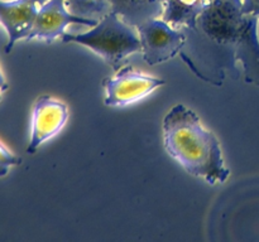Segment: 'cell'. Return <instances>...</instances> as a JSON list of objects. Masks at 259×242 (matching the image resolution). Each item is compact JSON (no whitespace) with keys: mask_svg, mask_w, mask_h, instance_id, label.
I'll return each mask as SVG.
<instances>
[{"mask_svg":"<svg viewBox=\"0 0 259 242\" xmlns=\"http://www.w3.org/2000/svg\"><path fill=\"white\" fill-rule=\"evenodd\" d=\"M163 146L190 175L215 186L227 182L230 171L225 165L220 141L207 130L195 111L177 103L162 123Z\"/></svg>","mask_w":259,"mask_h":242,"instance_id":"1","label":"cell"},{"mask_svg":"<svg viewBox=\"0 0 259 242\" xmlns=\"http://www.w3.org/2000/svg\"><path fill=\"white\" fill-rule=\"evenodd\" d=\"M258 22L242 0H207L192 32L224 50L229 68L242 63L245 82L259 86Z\"/></svg>","mask_w":259,"mask_h":242,"instance_id":"2","label":"cell"},{"mask_svg":"<svg viewBox=\"0 0 259 242\" xmlns=\"http://www.w3.org/2000/svg\"><path fill=\"white\" fill-rule=\"evenodd\" d=\"M61 39L63 43L89 48L114 71H118L129 55L141 52V39L137 28L124 22L113 12L101 17L88 32L77 34L65 33Z\"/></svg>","mask_w":259,"mask_h":242,"instance_id":"3","label":"cell"},{"mask_svg":"<svg viewBox=\"0 0 259 242\" xmlns=\"http://www.w3.org/2000/svg\"><path fill=\"white\" fill-rule=\"evenodd\" d=\"M164 83L162 78L144 75L132 66H121L113 77H106L103 81L104 103L109 107H125L146 98Z\"/></svg>","mask_w":259,"mask_h":242,"instance_id":"4","label":"cell"},{"mask_svg":"<svg viewBox=\"0 0 259 242\" xmlns=\"http://www.w3.org/2000/svg\"><path fill=\"white\" fill-rule=\"evenodd\" d=\"M141 52L147 65L156 66L172 59L182 52L187 34L163 19H154L137 28Z\"/></svg>","mask_w":259,"mask_h":242,"instance_id":"5","label":"cell"},{"mask_svg":"<svg viewBox=\"0 0 259 242\" xmlns=\"http://www.w3.org/2000/svg\"><path fill=\"white\" fill-rule=\"evenodd\" d=\"M98 19L81 17L70 12L66 0H45L39 7L27 40L40 39L47 43L62 38L66 28L72 24L94 27Z\"/></svg>","mask_w":259,"mask_h":242,"instance_id":"6","label":"cell"},{"mask_svg":"<svg viewBox=\"0 0 259 242\" xmlns=\"http://www.w3.org/2000/svg\"><path fill=\"white\" fill-rule=\"evenodd\" d=\"M68 115L65 102L47 95L39 96L33 105L27 153L34 154L42 144L57 135L65 128Z\"/></svg>","mask_w":259,"mask_h":242,"instance_id":"7","label":"cell"},{"mask_svg":"<svg viewBox=\"0 0 259 242\" xmlns=\"http://www.w3.org/2000/svg\"><path fill=\"white\" fill-rule=\"evenodd\" d=\"M43 2L45 0H0V24L8 34L5 53H10L18 40H27Z\"/></svg>","mask_w":259,"mask_h":242,"instance_id":"8","label":"cell"},{"mask_svg":"<svg viewBox=\"0 0 259 242\" xmlns=\"http://www.w3.org/2000/svg\"><path fill=\"white\" fill-rule=\"evenodd\" d=\"M106 3L110 12L134 28L159 19L164 13V0H106Z\"/></svg>","mask_w":259,"mask_h":242,"instance_id":"9","label":"cell"},{"mask_svg":"<svg viewBox=\"0 0 259 242\" xmlns=\"http://www.w3.org/2000/svg\"><path fill=\"white\" fill-rule=\"evenodd\" d=\"M207 0H164L162 19L174 27H184L187 30L196 28L197 18Z\"/></svg>","mask_w":259,"mask_h":242,"instance_id":"10","label":"cell"},{"mask_svg":"<svg viewBox=\"0 0 259 242\" xmlns=\"http://www.w3.org/2000/svg\"><path fill=\"white\" fill-rule=\"evenodd\" d=\"M66 4L73 14L98 20L110 12L106 0H66Z\"/></svg>","mask_w":259,"mask_h":242,"instance_id":"11","label":"cell"},{"mask_svg":"<svg viewBox=\"0 0 259 242\" xmlns=\"http://www.w3.org/2000/svg\"><path fill=\"white\" fill-rule=\"evenodd\" d=\"M22 159L9 150L3 143H0V176H5L12 166L19 165Z\"/></svg>","mask_w":259,"mask_h":242,"instance_id":"12","label":"cell"},{"mask_svg":"<svg viewBox=\"0 0 259 242\" xmlns=\"http://www.w3.org/2000/svg\"><path fill=\"white\" fill-rule=\"evenodd\" d=\"M242 4L245 13L255 15L259 19V0H242Z\"/></svg>","mask_w":259,"mask_h":242,"instance_id":"13","label":"cell"},{"mask_svg":"<svg viewBox=\"0 0 259 242\" xmlns=\"http://www.w3.org/2000/svg\"><path fill=\"white\" fill-rule=\"evenodd\" d=\"M7 88H8V83H7V81H5L4 75H3L2 67H0V101H2L3 93L7 91Z\"/></svg>","mask_w":259,"mask_h":242,"instance_id":"14","label":"cell"}]
</instances>
